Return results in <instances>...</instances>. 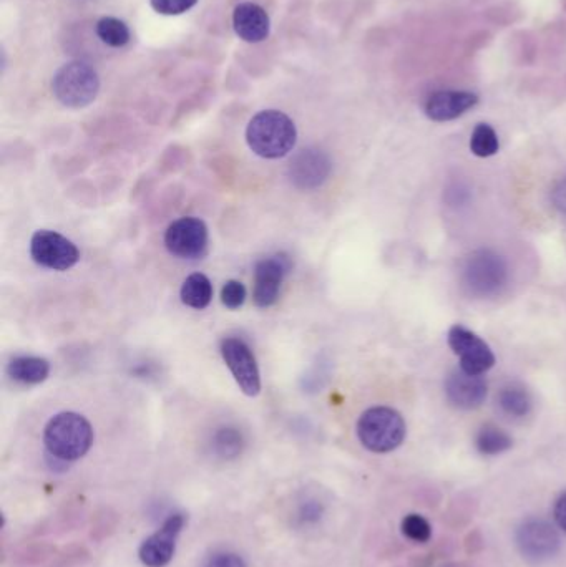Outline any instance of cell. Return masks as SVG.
<instances>
[{"label":"cell","instance_id":"1","mask_svg":"<svg viewBox=\"0 0 566 567\" xmlns=\"http://www.w3.org/2000/svg\"><path fill=\"white\" fill-rule=\"evenodd\" d=\"M246 141L254 155L278 160L293 151L298 141V130L286 113L264 110L249 120Z\"/></svg>","mask_w":566,"mask_h":567},{"label":"cell","instance_id":"2","mask_svg":"<svg viewBox=\"0 0 566 567\" xmlns=\"http://www.w3.org/2000/svg\"><path fill=\"white\" fill-rule=\"evenodd\" d=\"M93 428L87 418L75 412L57 413L44 430V445L55 460L70 463L87 455L93 445Z\"/></svg>","mask_w":566,"mask_h":567},{"label":"cell","instance_id":"3","mask_svg":"<svg viewBox=\"0 0 566 567\" xmlns=\"http://www.w3.org/2000/svg\"><path fill=\"white\" fill-rule=\"evenodd\" d=\"M407 435L404 418L391 407H372L357 422V437L372 453H391L404 443Z\"/></svg>","mask_w":566,"mask_h":567},{"label":"cell","instance_id":"4","mask_svg":"<svg viewBox=\"0 0 566 567\" xmlns=\"http://www.w3.org/2000/svg\"><path fill=\"white\" fill-rule=\"evenodd\" d=\"M52 92L65 107H87L100 92L97 70L85 62L65 63L54 75Z\"/></svg>","mask_w":566,"mask_h":567},{"label":"cell","instance_id":"5","mask_svg":"<svg viewBox=\"0 0 566 567\" xmlns=\"http://www.w3.org/2000/svg\"><path fill=\"white\" fill-rule=\"evenodd\" d=\"M507 279V264L490 249L472 252L462 269V284L475 297L495 296L507 284Z\"/></svg>","mask_w":566,"mask_h":567},{"label":"cell","instance_id":"6","mask_svg":"<svg viewBox=\"0 0 566 567\" xmlns=\"http://www.w3.org/2000/svg\"><path fill=\"white\" fill-rule=\"evenodd\" d=\"M517 548L523 558L532 563H543L557 556L562 548V536L558 526L547 519H525L515 533Z\"/></svg>","mask_w":566,"mask_h":567},{"label":"cell","instance_id":"7","mask_svg":"<svg viewBox=\"0 0 566 567\" xmlns=\"http://www.w3.org/2000/svg\"><path fill=\"white\" fill-rule=\"evenodd\" d=\"M30 256L39 266L52 271H69L79 262L80 252L62 234L40 229L30 239Z\"/></svg>","mask_w":566,"mask_h":567},{"label":"cell","instance_id":"8","mask_svg":"<svg viewBox=\"0 0 566 567\" xmlns=\"http://www.w3.org/2000/svg\"><path fill=\"white\" fill-rule=\"evenodd\" d=\"M208 226L205 221L193 216L180 218L175 223L170 224L166 229L165 246L171 256L180 259H198L205 256L208 249Z\"/></svg>","mask_w":566,"mask_h":567},{"label":"cell","instance_id":"9","mask_svg":"<svg viewBox=\"0 0 566 567\" xmlns=\"http://www.w3.org/2000/svg\"><path fill=\"white\" fill-rule=\"evenodd\" d=\"M221 355L241 392L248 397H258L261 392V375L249 345L244 340L228 337L221 342Z\"/></svg>","mask_w":566,"mask_h":567},{"label":"cell","instance_id":"10","mask_svg":"<svg viewBox=\"0 0 566 567\" xmlns=\"http://www.w3.org/2000/svg\"><path fill=\"white\" fill-rule=\"evenodd\" d=\"M291 271V261L284 252L264 257L254 267L253 301L261 309L274 306L279 299L284 277Z\"/></svg>","mask_w":566,"mask_h":567},{"label":"cell","instance_id":"11","mask_svg":"<svg viewBox=\"0 0 566 567\" xmlns=\"http://www.w3.org/2000/svg\"><path fill=\"white\" fill-rule=\"evenodd\" d=\"M449 345L460 357V369L469 374L484 375L495 365L492 349L464 325H454L449 330Z\"/></svg>","mask_w":566,"mask_h":567},{"label":"cell","instance_id":"12","mask_svg":"<svg viewBox=\"0 0 566 567\" xmlns=\"http://www.w3.org/2000/svg\"><path fill=\"white\" fill-rule=\"evenodd\" d=\"M185 528V516L183 514H171L166 519L162 528L153 533L150 538L143 541L138 549V558L143 566L165 567L171 563L175 556L176 541L180 538L181 531Z\"/></svg>","mask_w":566,"mask_h":567},{"label":"cell","instance_id":"13","mask_svg":"<svg viewBox=\"0 0 566 567\" xmlns=\"http://www.w3.org/2000/svg\"><path fill=\"white\" fill-rule=\"evenodd\" d=\"M331 170L332 161L326 151L306 148L294 155L289 163L288 176L296 188L301 191H313L326 183Z\"/></svg>","mask_w":566,"mask_h":567},{"label":"cell","instance_id":"14","mask_svg":"<svg viewBox=\"0 0 566 567\" xmlns=\"http://www.w3.org/2000/svg\"><path fill=\"white\" fill-rule=\"evenodd\" d=\"M479 103V95L469 90H440L427 98L424 112L432 122H452Z\"/></svg>","mask_w":566,"mask_h":567},{"label":"cell","instance_id":"15","mask_svg":"<svg viewBox=\"0 0 566 567\" xmlns=\"http://www.w3.org/2000/svg\"><path fill=\"white\" fill-rule=\"evenodd\" d=\"M445 395L455 408L474 410L487 398V382L482 375L469 374L462 369L455 370L445 382Z\"/></svg>","mask_w":566,"mask_h":567},{"label":"cell","instance_id":"16","mask_svg":"<svg viewBox=\"0 0 566 567\" xmlns=\"http://www.w3.org/2000/svg\"><path fill=\"white\" fill-rule=\"evenodd\" d=\"M233 27L241 40L248 44H259L268 39L271 30V20L261 5L253 2H243L236 5L233 12Z\"/></svg>","mask_w":566,"mask_h":567},{"label":"cell","instance_id":"17","mask_svg":"<svg viewBox=\"0 0 566 567\" xmlns=\"http://www.w3.org/2000/svg\"><path fill=\"white\" fill-rule=\"evenodd\" d=\"M50 374L49 360L42 357H15L7 365V375L25 385H37L47 380Z\"/></svg>","mask_w":566,"mask_h":567},{"label":"cell","instance_id":"18","mask_svg":"<svg viewBox=\"0 0 566 567\" xmlns=\"http://www.w3.org/2000/svg\"><path fill=\"white\" fill-rule=\"evenodd\" d=\"M180 297L185 306L196 309V311H203L213 301V284L205 274L195 272L186 277L181 286Z\"/></svg>","mask_w":566,"mask_h":567},{"label":"cell","instance_id":"19","mask_svg":"<svg viewBox=\"0 0 566 567\" xmlns=\"http://www.w3.org/2000/svg\"><path fill=\"white\" fill-rule=\"evenodd\" d=\"M512 437L502 428L495 425H485L480 428L475 437V446L482 455L497 456L512 448Z\"/></svg>","mask_w":566,"mask_h":567},{"label":"cell","instance_id":"20","mask_svg":"<svg viewBox=\"0 0 566 567\" xmlns=\"http://www.w3.org/2000/svg\"><path fill=\"white\" fill-rule=\"evenodd\" d=\"M498 403H500L503 412L510 417H525L532 410L530 393L525 388L518 387V385L502 388V392L498 395Z\"/></svg>","mask_w":566,"mask_h":567},{"label":"cell","instance_id":"21","mask_svg":"<svg viewBox=\"0 0 566 567\" xmlns=\"http://www.w3.org/2000/svg\"><path fill=\"white\" fill-rule=\"evenodd\" d=\"M97 35L103 44H107L108 47H113V49L125 47L132 39L128 25L117 17H102L98 20Z\"/></svg>","mask_w":566,"mask_h":567},{"label":"cell","instance_id":"22","mask_svg":"<svg viewBox=\"0 0 566 567\" xmlns=\"http://www.w3.org/2000/svg\"><path fill=\"white\" fill-rule=\"evenodd\" d=\"M500 148V141H498L497 131L493 130L492 126L487 123H479L475 126L472 138H470V150L475 156L479 158H488L497 153Z\"/></svg>","mask_w":566,"mask_h":567},{"label":"cell","instance_id":"23","mask_svg":"<svg viewBox=\"0 0 566 567\" xmlns=\"http://www.w3.org/2000/svg\"><path fill=\"white\" fill-rule=\"evenodd\" d=\"M243 448V435L236 428H221L213 437V450H215L216 455L225 458V460L236 458L243 451Z\"/></svg>","mask_w":566,"mask_h":567},{"label":"cell","instance_id":"24","mask_svg":"<svg viewBox=\"0 0 566 567\" xmlns=\"http://www.w3.org/2000/svg\"><path fill=\"white\" fill-rule=\"evenodd\" d=\"M402 534L414 543L424 544L432 538V526L422 514L410 513L402 519Z\"/></svg>","mask_w":566,"mask_h":567},{"label":"cell","instance_id":"25","mask_svg":"<svg viewBox=\"0 0 566 567\" xmlns=\"http://www.w3.org/2000/svg\"><path fill=\"white\" fill-rule=\"evenodd\" d=\"M246 297H248V292H246L243 282L235 281V279L226 282L221 289V302L230 311H236V309L243 307Z\"/></svg>","mask_w":566,"mask_h":567},{"label":"cell","instance_id":"26","mask_svg":"<svg viewBox=\"0 0 566 567\" xmlns=\"http://www.w3.org/2000/svg\"><path fill=\"white\" fill-rule=\"evenodd\" d=\"M198 0H150L153 10L162 15H181L193 9Z\"/></svg>","mask_w":566,"mask_h":567},{"label":"cell","instance_id":"27","mask_svg":"<svg viewBox=\"0 0 566 567\" xmlns=\"http://www.w3.org/2000/svg\"><path fill=\"white\" fill-rule=\"evenodd\" d=\"M206 567H246V563L238 554L218 553L208 561Z\"/></svg>","mask_w":566,"mask_h":567},{"label":"cell","instance_id":"28","mask_svg":"<svg viewBox=\"0 0 566 567\" xmlns=\"http://www.w3.org/2000/svg\"><path fill=\"white\" fill-rule=\"evenodd\" d=\"M552 201L555 208L566 214V178L558 181L552 191Z\"/></svg>","mask_w":566,"mask_h":567},{"label":"cell","instance_id":"29","mask_svg":"<svg viewBox=\"0 0 566 567\" xmlns=\"http://www.w3.org/2000/svg\"><path fill=\"white\" fill-rule=\"evenodd\" d=\"M553 518H555L558 529H562V531L566 533V491L558 498L557 503H555Z\"/></svg>","mask_w":566,"mask_h":567}]
</instances>
